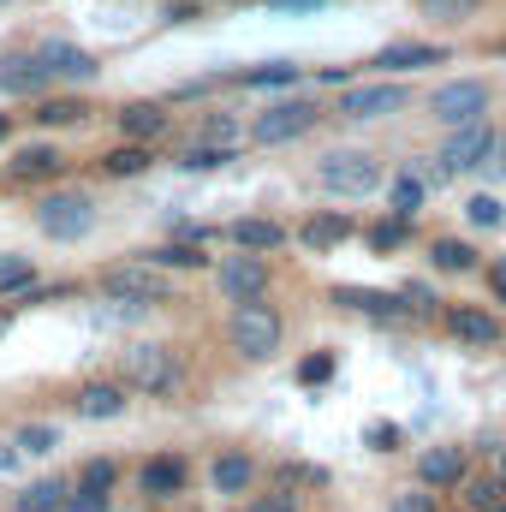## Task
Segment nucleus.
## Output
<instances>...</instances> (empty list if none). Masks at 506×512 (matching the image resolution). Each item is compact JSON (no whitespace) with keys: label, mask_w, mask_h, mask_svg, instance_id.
Instances as JSON below:
<instances>
[{"label":"nucleus","mask_w":506,"mask_h":512,"mask_svg":"<svg viewBox=\"0 0 506 512\" xmlns=\"http://www.w3.org/2000/svg\"><path fill=\"white\" fill-rule=\"evenodd\" d=\"M120 376H126L131 393L167 399L173 387L185 382V364L173 358V346H155V340H143V346H126V352H120Z\"/></svg>","instance_id":"f257e3e1"},{"label":"nucleus","mask_w":506,"mask_h":512,"mask_svg":"<svg viewBox=\"0 0 506 512\" xmlns=\"http://www.w3.org/2000/svg\"><path fill=\"white\" fill-rule=\"evenodd\" d=\"M227 340H233L239 358H256V364L274 358L280 352V310L262 304V298H239L233 316H227Z\"/></svg>","instance_id":"f03ea898"},{"label":"nucleus","mask_w":506,"mask_h":512,"mask_svg":"<svg viewBox=\"0 0 506 512\" xmlns=\"http://www.w3.org/2000/svg\"><path fill=\"white\" fill-rule=\"evenodd\" d=\"M316 185L328 197H376L381 191V161L364 149H328L316 161Z\"/></svg>","instance_id":"7ed1b4c3"},{"label":"nucleus","mask_w":506,"mask_h":512,"mask_svg":"<svg viewBox=\"0 0 506 512\" xmlns=\"http://www.w3.org/2000/svg\"><path fill=\"white\" fill-rule=\"evenodd\" d=\"M102 292L114 298V304H126V310H137V304H167L173 298V280L161 274V262H114V268H102Z\"/></svg>","instance_id":"20e7f679"},{"label":"nucleus","mask_w":506,"mask_h":512,"mask_svg":"<svg viewBox=\"0 0 506 512\" xmlns=\"http://www.w3.org/2000/svg\"><path fill=\"white\" fill-rule=\"evenodd\" d=\"M36 227H42L48 239L72 245V239H84V233L96 227V203H90L84 191H54V197L36 203Z\"/></svg>","instance_id":"39448f33"},{"label":"nucleus","mask_w":506,"mask_h":512,"mask_svg":"<svg viewBox=\"0 0 506 512\" xmlns=\"http://www.w3.org/2000/svg\"><path fill=\"white\" fill-rule=\"evenodd\" d=\"M322 120V108L316 102H304V96H286V102H268L262 114L251 120V137L256 143H292V137H304V131Z\"/></svg>","instance_id":"423d86ee"},{"label":"nucleus","mask_w":506,"mask_h":512,"mask_svg":"<svg viewBox=\"0 0 506 512\" xmlns=\"http://www.w3.org/2000/svg\"><path fill=\"white\" fill-rule=\"evenodd\" d=\"M429 114H435L441 126H471V120L489 114V84H477V78H453V84H441V90L429 96Z\"/></svg>","instance_id":"0eeeda50"},{"label":"nucleus","mask_w":506,"mask_h":512,"mask_svg":"<svg viewBox=\"0 0 506 512\" xmlns=\"http://www.w3.org/2000/svg\"><path fill=\"white\" fill-rule=\"evenodd\" d=\"M489 149H495V126L489 120H471V126H453V137L441 143V173H471V167H483L489 161Z\"/></svg>","instance_id":"6e6552de"},{"label":"nucleus","mask_w":506,"mask_h":512,"mask_svg":"<svg viewBox=\"0 0 506 512\" xmlns=\"http://www.w3.org/2000/svg\"><path fill=\"white\" fill-rule=\"evenodd\" d=\"M215 280H221V292H227L233 304H239V298H262V292H268V262H262V251H239L215 268Z\"/></svg>","instance_id":"1a4fd4ad"},{"label":"nucleus","mask_w":506,"mask_h":512,"mask_svg":"<svg viewBox=\"0 0 506 512\" xmlns=\"http://www.w3.org/2000/svg\"><path fill=\"white\" fill-rule=\"evenodd\" d=\"M405 108V90L399 84H358L340 96V114L346 120H381V114H399Z\"/></svg>","instance_id":"9d476101"},{"label":"nucleus","mask_w":506,"mask_h":512,"mask_svg":"<svg viewBox=\"0 0 506 512\" xmlns=\"http://www.w3.org/2000/svg\"><path fill=\"white\" fill-rule=\"evenodd\" d=\"M36 54H42V60H48V72H54V78H66V84H90V78L102 72L90 48H78V42H60V36H54V42H42Z\"/></svg>","instance_id":"9b49d317"},{"label":"nucleus","mask_w":506,"mask_h":512,"mask_svg":"<svg viewBox=\"0 0 506 512\" xmlns=\"http://www.w3.org/2000/svg\"><path fill=\"white\" fill-rule=\"evenodd\" d=\"M48 78H54V72H48L42 54H6V60H0V90H6V96H42Z\"/></svg>","instance_id":"f8f14e48"},{"label":"nucleus","mask_w":506,"mask_h":512,"mask_svg":"<svg viewBox=\"0 0 506 512\" xmlns=\"http://www.w3.org/2000/svg\"><path fill=\"white\" fill-rule=\"evenodd\" d=\"M78 417H90V423H114V417H126V382H84L78 387Z\"/></svg>","instance_id":"ddd939ff"},{"label":"nucleus","mask_w":506,"mask_h":512,"mask_svg":"<svg viewBox=\"0 0 506 512\" xmlns=\"http://www.w3.org/2000/svg\"><path fill=\"white\" fill-rule=\"evenodd\" d=\"M447 334L465 340V346H495L501 340V322L477 304H447Z\"/></svg>","instance_id":"4468645a"},{"label":"nucleus","mask_w":506,"mask_h":512,"mask_svg":"<svg viewBox=\"0 0 506 512\" xmlns=\"http://www.w3.org/2000/svg\"><path fill=\"white\" fill-rule=\"evenodd\" d=\"M334 304H346V310H358V316H381V322H399L411 304H405V292L393 298V292H370V286H334Z\"/></svg>","instance_id":"2eb2a0df"},{"label":"nucleus","mask_w":506,"mask_h":512,"mask_svg":"<svg viewBox=\"0 0 506 512\" xmlns=\"http://www.w3.org/2000/svg\"><path fill=\"white\" fill-rule=\"evenodd\" d=\"M358 227H352V215H340V209H322V215H310L304 227H298V245L304 251H334V245H346Z\"/></svg>","instance_id":"dca6fc26"},{"label":"nucleus","mask_w":506,"mask_h":512,"mask_svg":"<svg viewBox=\"0 0 506 512\" xmlns=\"http://www.w3.org/2000/svg\"><path fill=\"white\" fill-rule=\"evenodd\" d=\"M471 471H465V453L459 447H429L423 459H417V483H429V489H459Z\"/></svg>","instance_id":"f3484780"},{"label":"nucleus","mask_w":506,"mask_h":512,"mask_svg":"<svg viewBox=\"0 0 506 512\" xmlns=\"http://www.w3.org/2000/svg\"><path fill=\"white\" fill-rule=\"evenodd\" d=\"M441 60H447L441 42H387L376 54L381 72H423V66H441Z\"/></svg>","instance_id":"a211bd4d"},{"label":"nucleus","mask_w":506,"mask_h":512,"mask_svg":"<svg viewBox=\"0 0 506 512\" xmlns=\"http://www.w3.org/2000/svg\"><path fill=\"white\" fill-rule=\"evenodd\" d=\"M227 239H233V245H239V251H280V245H286V227H280V221H262V215H245V221H233V227H227Z\"/></svg>","instance_id":"6ab92c4d"},{"label":"nucleus","mask_w":506,"mask_h":512,"mask_svg":"<svg viewBox=\"0 0 506 512\" xmlns=\"http://www.w3.org/2000/svg\"><path fill=\"white\" fill-rule=\"evenodd\" d=\"M114 120H120V131H126L131 143H149V137L167 131V108H161V102H126Z\"/></svg>","instance_id":"aec40b11"},{"label":"nucleus","mask_w":506,"mask_h":512,"mask_svg":"<svg viewBox=\"0 0 506 512\" xmlns=\"http://www.w3.org/2000/svg\"><path fill=\"white\" fill-rule=\"evenodd\" d=\"M137 489H143V495H155V501L179 495V489H185V459H149V465L137 471Z\"/></svg>","instance_id":"412c9836"},{"label":"nucleus","mask_w":506,"mask_h":512,"mask_svg":"<svg viewBox=\"0 0 506 512\" xmlns=\"http://www.w3.org/2000/svg\"><path fill=\"white\" fill-rule=\"evenodd\" d=\"M459 495H465V507H471V512H506V471H501V477H489V471L465 477V483H459Z\"/></svg>","instance_id":"4be33fe9"},{"label":"nucleus","mask_w":506,"mask_h":512,"mask_svg":"<svg viewBox=\"0 0 506 512\" xmlns=\"http://www.w3.org/2000/svg\"><path fill=\"white\" fill-rule=\"evenodd\" d=\"M239 84L245 90H292L298 84V66L292 60H262V66H245L239 72Z\"/></svg>","instance_id":"5701e85b"},{"label":"nucleus","mask_w":506,"mask_h":512,"mask_svg":"<svg viewBox=\"0 0 506 512\" xmlns=\"http://www.w3.org/2000/svg\"><path fill=\"white\" fill-rule=\"evenodd\" d=\"M6 173H12V179H48V173H60V155H54L48 143H24Z\"/></svg>","instance_id":"b1692460"},{"label":"nucleus","mask_w":506,"mask_h":512,"mask_svg":"<svg viewBox=\"0 0 506 512\" xmlns=\"http://www.w3.org/2000/svg\"><path fill=\"white\" fill-rule=\"evenodd\" d=\"M209 477H215V489H221V495H245V489H251V477H256V465L245 459V453H221Z\"/></svg>","instance_id":"393cba45"},{"label":"nucleus","mask_w":506,"mask_h":512,"mask_svg":"<svg viewBox=\"0 0 506 512\" xmlns=\"http://www.w3.org/2000/svg\"><path fill=\"white\" fill-rule=\"evenodd\" d=\"M102 173H114V179H137V173H149V149L126 137L120 149H108V155H102Z\"/></svg>","instance_id":"a878e982"},{"label":"nucleus","mask_w":506,"mask_h":512,"mask_svg":"<svg viewBox=\"0 0 506 512\" xmlns=\"http://www.w3.org/2000/svg\"><path fill=\"white\" fill-rule=\"evenodd\" d=\"M12 507L18 512H60L66 507V483H60V477H42V483H30Z\"/></svg>","instance_id":"bb28decb"},{"label":"nucleus","mask_w":506,"mask_h":512,"mask_svg":"<svg viewBox=\"0 0 506 512\" xmlns=\"http://www.w3.org/2000/svg\"><path fill=\"white\" fill-rule=\"evenodd\" d=\"M429 262H435L441 274H471V268H477V251H471L465 239H435V245H429Z\"/></svg>","instance_id":"cd10ccee"},{"label":"nucleus","mask_w":506,"mask_h":512,"mask_svg":"<svg viewBox=\"0 0 506 512\" xmlns=\"http://www.w3.org/2000/svg\"><path fill=\"white\" fill-rule=\"evenodd\" d=\"M227 161H239L233 143H191L179 167H185V173H215V167H227Z\"/></svg>","instance_id":"c85d7f7f"},{"label":"nucleus","mask_w":506,"mask_h":512,"mask_svg":"<svg viewBox=\"0 0 506 512\" xmlns=\"http://www.w3.org/2000/svg\"><path fill=\"white\" fill-rule=\"evenodd\" d=\"M387 203H393V215H417V209H423V179H417V173H399V179L387 185Z\"/></svg>","instance_id":"c756f323"},{"label":"nucleus","mask_w":506,"mask_h":512,"mask_svg":"<svg viewBox=\"0 0 506 512\" xmlns=\"http://www.w3.org/2000/svg\"><path fill=\"white\" fill-rule=\"evenodd\" d=\"M12 441H18V453H24V459H42V453H54V441H60V435H54V423H24Z\"/></svg>","instance_id":"7c9ffc66"},{"label":"nucleus","mask_w":506,"mask_h":512,"mask_svg":"<svg viewBox=\"0 0 506 512\" xmlns=\"http://www.w3.org/2000/svg\"><path fill=\"white\" fill-rule=\"evenodd\" d=\"M84 114H90V108H84V102H72V96H54V102H42V108H36V120H42V126H78Z\"/></svg>","instance_id":"2f4dec72"},{"label":"nucleus","mask_w":506,"mask_h":512,"mask_svg":"<svg viewBox=\"0 0 506 512\" xmlns=\"http://www.w3.org/2000/svg\"><path fill=\"white\" fill-rule=\"evenodd\" d=\"M405 239H411V215H393V221H376L370 227V245L376 251H399Z\"/></svg>","instance_id":"473e14b6"},{"label":"nucleus","mask_w":506,"mask_h":512,"mask_svg":"<svg viewBox=\"0 0 506 512\" xmlns=\"http://www.w3.org/2000/svg\"><path fill=\"white\" fill-rule=\"evenodd\" d=\"M423 12H429V18H441V24H465V18H477V12H483V0H423Z\"/></svg>","instance_id":"72a5a7b5"},{"label":"nucleus","mask_w":506,"mask_h":512,"mask_svg":"<svg viewBox=\"0 0 506 512\" xmlns=\"http://www.w3.org/2000/svg\"><path fill=\"white\" fill-rule=\"evenodd\" d=\"M149 262H161V268H203L209 256L197 245H161V251H149Z\"/></svg>","instance_id":"f704fd0d"},{"label":"nucleus","mask_w":506,"mask_h":512,"mask_svg":"<svg viewBox=\"0 0 506 512\" xmlns=\"http://www.w3.org/2000/svg\"><path fill=\"white\" fill-rule=\"evenodd\" d=\"M465 221H471V227H501V203H495L489 191H477V197L465 203Z\"/></svg>","instance_id":"c9c22d12"},{"label":"nucleus","mask_w":506,"mask_h":512,"mask_svg":"<svg viewBox=\"0 0 506 512\" xmlns=\"http://www.w3.org/2000/svg\"><path fill=\"white\" fill-rule=\"evenodd\" d=\"M387 512H435V489H429V483H417V489H399Z\"/></svg>","instance_id":"e433bc0d"},{"label":"nucleus","mask_w":506,"mask_h":512,"mask_svg":"<svg viewBox=\"0 0 506 512\" xmlns=\"http://www.w3.org/2000/svg\"><path fill=\"white\" fill-rule=\"evenodd\" d=\"M328 376H334V352H316V358H304V364H298V382H304V387H322Z\"/></svg>","instance_id":"4c0bfd02"},{"label":"nucleus","mask_w":506,"mask_h":512,"mask_svg":"<svg viewBox=\"0 0 506 512\" xmlns=\"http://www.w3.org/2000/svg\"><path fill=\"white\" fill-rule=\"evenodd\" d=\"M114 483H120V471H114V459H90V465H84V489H102V495H108Z\"/></svg>","instance_id":"58836bf2"},{"label":"nucleus","mask_w":506,"mask_h":512,"mask_svg":"<svg viewBox=\"0 0 506 512\" xmlns=\"http://www.w3.org/2000/svg\"><path fill=\"white\" fill-rule=\"evenodd\" d=\"M60 512H108V495L78 483V495H66V507H60Z\"/></svg>","instance_id":"ea45409f"},{"label":"nucleus","mask_w":506,"mask_h":512,"mask_svg":"<svg viewBox=\"0 0 506 512\" xmlns=\"http://www.w3.org/2000/svg\"><path fill=\"white\" fill-rule=\"evenodd\" d=\"M233 137H239L233 114H209V120H203V143H233Z\"/></svg>","instance_id":"a19ab883"},{"label":"nucleus","mask_w":506,"mask_h":512,"mask_svg":"<svg viewBox=\"0 0 506 512\" xmlns=\"http://www.w3.org/2000/svg\"><path fill=\"white\" fill-rule=\"evenodd\" d=\"M24 280H30V262H24V256H6V262H0V292H12V286H24Z\"/></svg>","instance_id":"79ce46f5"},{"label":"nucleus","mask_w":506,"mask_h":512,"mask_svg":"<svg viewBox=\"0 0 506 512\" xmlns=\"http://www.w3.org/2000/svg\"><path fill=\"white\" fill-rule=\"evenodd\" d=\"M495 179H506V131H495V149H489V161H483Z\"/></svg>","instance_id":"37998d69"},{"label":"nucleus","mask_w":506,"mask_h":512,"mask_svg":"<svg viewBox=\"0 0 506 512\" xmlns=\"http://www.w3.org/2000/svg\"><path fill=\"white\" fill-rule=\"evenodd\" d=\"M328 0H268V12H322Z\"/></svg>","instance_id":"c03bdc74"},{"label":"nucleus","mask_w":506,"mask_h":512,"mask_svg":"<svg viewBox=\"0 0 506 512\" xmlns=\"http://www.w3.org/2000/svg\"><path fill=\"white\" fill-rule=\"evenodd\" d=\"M489 286H495V298L506 304V256L501 262H489Z\"/></svg>","instance_id":"a18cd8bd"},{"label":"nucleus","mask_w":506,"mask_h":512,"mask_svg":"<svg viewBox=\"0 0 506 512\" xmlns=\"http://www.w3.org/2000/svg\"><path fill=\"white\" fill-rule=\"evenodd\" d=\"M251 512H298V507H292V495H268V501H256Z\"/></svg>","instance_id":"49530a36"},{"label":"nucleus","mask_w":506,"mask_h":512,"mask_svg":"<svg viewBox=\"0 0 506 512\" xmlns=\"http://www.w3.org/2000/svg\"><path fill=\"white\" fill-rule=\"evenodd\" d=\"M370 441H376L381 453H387V447H393V441H399V429H393V423H376V429H370Z\"/></svg>","instance_id":"de8ad7c7"},{"label":"nucleus","mask_w":506,"mask_h":512,"mask_svg":"<svg viewBox=\"0 0 506 512\" xmlns=\"http://www.w3.org/2000/svg\"><path fill=\"white\" fill-rule=\"evenodd\" d=\"M18 459H24V453H18V441H0V471H12Z\"/></svg>","instance_id":"09e8293b"},{"label":"nucleus","mask_w":506,"mask_h":512,"mask_svg":"<svg viewBox=\"0 0 506 512\" xmlns=\"http://www.w3.org/2000/svg\"><path fill=\"white\" fill-rule=\"evenodd\" d=\"M501 471H506V447H501Z\"/></svg>","instance_id":"8fccbe9b"},{"label":"nucleus","mask_w":506,"mask_h":512,"mask_svg":"<svg viewBox=\"0 0 506 512\" xmlns=\"http://www.w3.org/2000/svg\"><path fill=\"white\" fill-rule=\"evenodd\" d=\"M0 137H6V120H0Z\"/></svg>","instance_id":"3c124183"},{"label":"nucleus","mask_w":506,"mask_h":512,"mask_svg":"<svg viewBox=\"0 0 506 512\" xmlns=\"http://www.w3.org/2000/svg\"><path fill=\"white\" fill-rule=\"evenodd\" d=\"M501 54H506V42H501Z\"/></svg>","instance_id":"603ef678"},{"label":"nucleus","mask_w":506,"mask_h":512,"mask_svg":"<svg viewBox=\"0 0 506 512\" xmlns=\"http://www.w3.org/2000/svg\"><path fill=\"white\" fill-rule=\"evenodd\" d=\"M0 6H6V0H0Z\"/></svg>","instance_id":"864d4df0"},{"label":"nucleus","mask_w":506,"mask_h":512,"mask_svg":"<svg viewBox=\"0 0 506 512\" xmlns=\"http://www.w3.org/2000/svg\"><path fill=\"white\" fill-rule=\"evenodd\" d=\"M465 512H471V507H465Z\"/></svg>","instance_id":"5fc2aeb1"}]
</instances>
